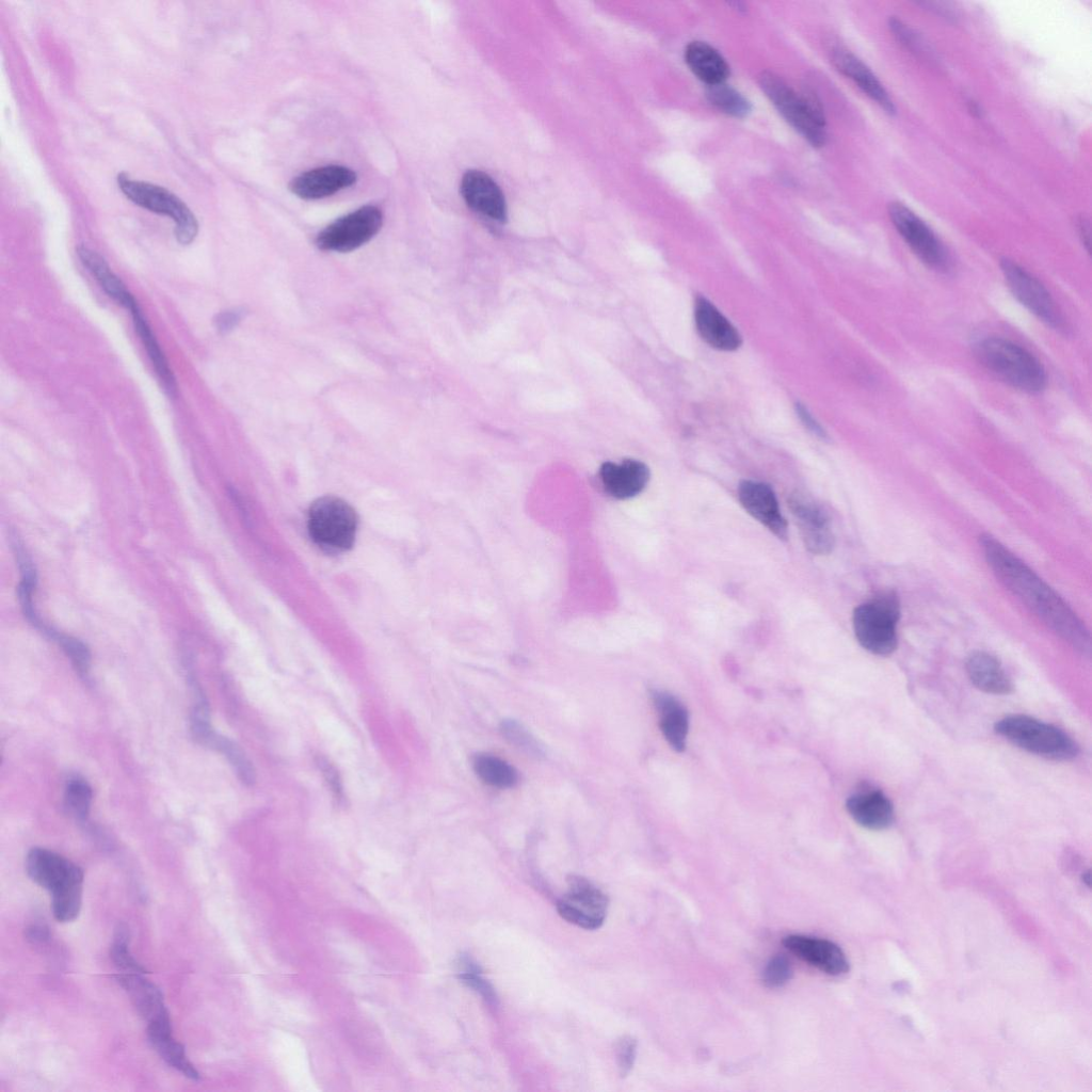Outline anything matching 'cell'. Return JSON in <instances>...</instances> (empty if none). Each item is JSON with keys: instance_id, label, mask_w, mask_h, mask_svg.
I'll return each instance as SVG.
<instances>
[{"instance_id": "obj_12", "label": "cell", "mask_w": 1092, "mask_h": 1092, "mask_svg": "<svg viewBox=\"0 0 1092 1092\" xmlns=\"http://www.w3.org/2000/svg\"><path fill=\"white\" fill-rule=\"evenodd\" d=\"M1013 295L1029 311L1054 328L1063 326L1062 316L1047 289L1028 271L1010 259L1000 263Z\"/></svg>"}, {"instance_id": "obj_2", "label": "cell", "mask_w": 1092, "mask_h": 1092, "mask_svg": "<svg viewBox=\"0 0 1092 1092\" xmlns=\"http://www.w3.org/2000/svg\"><path fill=\"white\" fill-rule=\"evenodd\" d=\"M30 879L51 895V910L61 922L75 920L82 905L83 870L68 858L45 848H32L26 857Z\"/></svg>"}, {"instance_id": "obj_38", "label": "cell", "mask_w": 1092, "mask_h": 1092, "mask_svg": "<svg viewBox=\"0 0 1092 1092\" xmlns=\"http://www.w3.org/2000/svg\"><path fill=\"white\" fill-rule=\"evenodd\" d=\"M614 1050L620 1075L624 1077L633 1066L637 1054V1041L629 1035L622 1037L617 1040Z\"/></svg>"}, {"instance_id": "obj_26", "label": "cell", "mask_w": 1092, "mask_h": 1092, "mask_svg": "<svg viewBox=\"0 0 1092 1092\" xmlns=\"http://www.w3.org/2000/svg\"><path fill=\"white\" fill-rule=\"evenodd\" d=\"M685 60L693 74L708 86L724 83L729 75L725 59L707 43H690L685 50Z\"/></svg>"}, {"instance_id": "obj_9", "label": "cell", "mask_w": 1092, "mask_h": 1092, "mask_svg": "<svg viewBox=\"0 0 1092 1092\" xmlns=\"http://www.w3.org/2000/svg\"><path fill=\"white\" fill-rule=\"evenodd\" d=\"M890 221L912 252L929 268L947 272L950 256L932 229L912 210L900 203L888 207Z\"/></svg>"}, {"instance_id": "obj_4", "label": "cell", "mask_w": 1092, "mask_h": 1092, "mask_svg": "<svg viewBox=\"0 0 1092 1092\" xmlns=\"http://www.w3.org/2000/svg\"><path fill=\"white\" fill-rule=\"evenodd\" d=\"M758 84L781 115L812 145L826 141L825 118L820 102L809 93H798L783 78L762 71Z\"/></svg>"}, {"instance_id": "obj_41", "label": "cell", "mask_w": 1092, "mask_h": 1092, "mask_svg": "<svg viewBox=\"0 0 1092 1092\" xmlns=\"http://www.w3.org/2000/svg\"><path fill=\"white\" fill-rule=\"evenodd\" d=\"M25 936L32 943H43L49 938V930L42 925H31L26 929Z\"/></svg>"}, {"instance_id": "obj_25", "label": "cell", "mask_w": 1092, "mask_h": 1092, "mask_svg": "<svg viewBox=\"0 0 1092 1092\" xmlns=\"http://www.w3.org/2000/svg\"><path fill=\"white\" fill-rule=\"evenodd\" d=\"M145 968L140 970L117 973L116 981L128 993L138 1012L147 1021L167 1011L162 993L155 983L145 976Z\"/></svg>"}, {"instance_id": "obj_19", "label": "cell", "mask_w": 1092, "mask_h": 1092, "mask_svg": "<svg viewBox=\"0 0 1092 1092\" xmlns=\"http://www.w3.org/2000/svg\"><path fill=\"white\" fill-rule=\"evenodd\" d=\"M696 331L710 347L722 351H734L741 344L736 327L707 299L697 296L694 302Z\"/></svg>"}, {"instance_id": "obj_36", "label": "cell", "mask_w": 1092, "mask_h": 1092, "mask_svg": "<svg viewBox=\"0 0 1092 1092\" xmlns=\"http://www.w3.org/2000/svg\"><path fill=\"white\" fill-rule=\"evenodd\" d=\"M792 976L791 963L784 954H777L770 959L762 971V982L770 989H776L786 984Z\"/></svg>"}, {"instance_id": "obj_28", "label": "cell", "mask_w": 1092, "mask_h": 1092, "mask_svg": "<svg viewBox=\"0 0 1092 1092\" xmlns=\"http://www.w3.org/2000/svg\"><path fill=\"white\" fill-rule=\"evenodd\" d=\"M471 762L477 776L492 787L510 788L517 783V771L498 756L478 753L473 755Z\"/></svg>"}, {"instance_id": "obj_32", "label": "cell", "mask_w": 1092, "mask_h": 1092, "mask_svg": "<svg viewBox=\"0 0 1092 1092\" xmlns=\"http://www.w3.org/2000/svg\"><path fill=\"white\" fill-rule=\"evenodd\" d=\"M706 97L718 110L735 117H743L751 111L749 100L724 83L709 85Z\"/></svg>"}, {"instance_id": "obj_13", "label": "cell", "mask_w": 1092, "mask_h": 1092, "mask_svg": "<svg viewBox=\"0 0 1092 1092\" xmlns=\"http://www.w3.org/2000/svg\"><path fill=\"white\" fill-rule=\"evenodd\" d=\"M789 508L808 551L814 555L830 553L835 539L824 509L812 497L800 492L790 495Z\"/></svg>"}, {"instance_id": "obj_21", "label": "cell", "mask_w": 1092, "mask_h": 1092, "mask_svg": "<svg viewBox=\"0 0 1092 1092\" xmlns=\"http://www.w3.org/2000/svg\"><path fill=\"white\" fill-rule=\"evenodd\" d=\"M147 1037L152 1047L170 1066L190 1079H199V1073L186 1055L184 1047L172 1033L167 1011L148 1022Z\"/></svg>"}, {"instance_id": "obj_11", "label": "cell", "mask_w": 1092, "mask_h": 1092, "mask_svg": "<svg viewBox=\"0 0 1092 1092\" xmlns=\"http://www.w3.org/2000/svg\"><path fill=\"white\" fill-rule=\"evenodd\" d=\"M608 898L591 881L579 876L567 879V892L558 900L559 915L579 928L596 930L604 924Z\"/></svg>"}, {"instance_id": "obj_14", "label": "cell", "mask_w": 1092, "mask_h": 1092, "mask_svg": "<svg viewBox=\"0 0 1092 1092\" xmlns=\"http://www.w3.org/2000/svg\"><path fill=\"white\" fill-rule=\"evenodd\" d=\"M783 944L791 953L828 975L840 976L849 970L845 952L829 940L790 934L784 937Z\"/></svg>"}, {"instance_id": "obj_15", "label": "cell", "mask_w": 1092, "mask_h": 1092, "mask_svg": "<svg viewBox=\"0 0 1092 1092\" xmlns=\"http://www.w3.org/2000/svg\"><path fill=\"white\" fill-rule=\"evenodd\" d=\"M743 509L778 539L787 537V523L781 513L773 489L766 483L744 480L738 486Z\"/></svg>"}, {"instance_id": "obj_16", "label": "cell", "mask_w": 1092, "mask_h": 1092, "mask_svg": "<svg viewBox=\"0 0 1092 1092\" xmlns=\"http://www.w3.org/2000/svg\"><path fill=\"white\" fill-rule=\"evenodd\" d=\"M461 194L473 211L495 221H505L507 203L503 192L486 173L467 171L461 180Z\"/></svg>"}, {"instance_id": "obj_39", "label": "cell", "mask_w": 1092, "mask_h": 1092, "mask_svg": "<svg viewBox=\"0 0 1092 1092\" xmlns=\"http://www.w3.org/2000/svg\"><path fill=\"white\" fill-rule=\"evenodd\" d=\"M797 413L805 427L813 432L815 435L824 438L825 432L820 424L813 418L808 411L801 404H797Z\"/></svg>"}, {"instance_id": "obj_29", "label": "cell", "mask_w": 1092, "mask_h": 1092, "mask_svg": "<svg viewBox=\"0 0 1092 1092\" xmlns=\"http://www.w3.org/2000/svg\"><path fill=\"white\" fill-rule=\"evenodd\" d=\"M129 310L132 316V321L135 331L140 336L150 360L152 362L156 372L158 373L160 379L163 381V384L168 389H174L175 379L168 366L167 359L165 358L150 326L148 325L143 314L141 312L139 305H134Z\"/></svg>"}, {"instance_id": "obj_7", "label": "cell", "mask_w": 1092, "mask_h": 1092, "mask_svg": "<svg viewBox=\"0 0 1092 1092\" xmlns=\"http://www.w3.org/2000/svg\"><path fill=\"white\" fill-rule=\"evenodd\" d=\"M307 529L312 542L323 551L340 553L350 549L357 530L355 511L334 496L317 499L309 508Z\"/></svg>"}, {"instance_id": "obj_37", "label": "cell", "mask_w": 1092, "mask_h": 1092, "mask_svg": "<svg viewBox=\"0 0 1092 1092\" xmlns=\"http://www.w3.org/2000/svg\"><path fill=\"white\" fill-rule=\"evenodd\" d=\"M316 765L318 766L319 770L321 771V773H322V775H323L327 786L330 787V789H331V791H332L336 802L338 804H342L344 802L346 798H344V792H343V786H342L341 777H340L339 772L336 769V767L325 756H322V755H318L316 757Z\"/></svg>"}, {"instance_id": "obj_30", "label": "cell", "mask_w": 1092, "mask_h": 1092, "mask_svg": "<svg viewBox=\"0 0 1092 1092\" xmlns=\"http://www.w3.org/2000/svg\"><path fill=\"white\" fill-rule=\"evenodd\" d=\"M202 744L211 746L222 753L232 766L242 783L248 786L255 783V768L246 754L236 742L221 736L212 729L202 741Z\"/></svg>"}, {"instance_id": "obj_5", "label": "cell", "mask_w": 1092, "mask_h": 1092, "mask_svg": "<svg viewBox=\"0 0 1092 1092\" xmlns=\"http://www.w3.org/2000/svg\"><path fill=\"white\" fill-rule=\"evenodd\" d=\"M997 735L1031 754L1058 761L1074 759L1076 741L1062 729L1024 714L1007 716L994 725Z\"/></svg>"}, {"instance_id": "obj_17", "label": "cell", "mask_w": 1092, "mask_h": 1092, "mask_svg": "<svg viewBox=\"0 0 1092 1092\" xmlns=\"http://www.w3.org/2000/svg\"><path fill=\"white\" fill-rule=\"evenodd\" d=\"M597 480L607 495L615 499H628L645 488L649 469L643 462L632 459L620 463L606 462L599 467Z\"/></svg>"}, {"instance_id": "obj_22", "label": "cell", "mask_w": 1092, "mask_h": 1092, "mask_svg": "<svg viewBox=\"0 0 1092 1092\" xmlns=\"http://www.w3.org/2000/svg\"><path fill=\"white\" fill-rule=\"evenodd\" d=\"M832 62L885 112L895 113L894 102L883 84L858 58L848 50L837 48L832 51Z\"/></svg>"}, {"instance_id": "obj_23", "label": "cell", "mask_w": 1092, "mask_h": 1092, "mask_svg": "<svg viewBox=\"0 0 1092 1092\" xmlns=\"http://www.w3.org/2000/svg\"><path fill=\"white\" fill-rule=\"evenodd\" d=\"M663 737L676 752H682L689 730V713L674 695L659 690L652 692Z\"/></svg>"}, {"instance_id": "obj_33", "label": "cell", "mask_w": 1092, "mask_h": 1092, "mask_svg": "<svg viewBox=\"0 0 1092 1092\" xmlns=\"http://www.w3.org/2000/svg\"><path fill=\"white\" fill-rule=\"evenodd\" d=\"M92 802V789L90 785L80 778L70 780L64 794V805L68 814L77 820L86 819Z\"/></svg>"}, {"instance_id": "obj_1", "label": "cell", "mask_w": 1092, "mask_h": 1092, "mask_svg": "<svg viewBox=\"0 0 1092 1092\" xmlns=\"http://www.w3.org/2000/svg\"><path fill=\"white\" fill-rule=\"evenodd\" d=\"M981 547L997 578L1057 635L1089 656L1090 635L1069 605L993 536L983 535Z\"/></svg>"}, {"instance_id": "obj_6", "label": "cell", "mask_w": 1092, "mask_h": 1092, "mask_svg": "<svg viewBox=\"0 0 1092 1092\" xmlns=\"http://www.w3.org/2000/svg\"><path fill=\"white\" fill-rule=\"evenodd\" d=\"M899 617L900 606L894 593H883L861 604L854 609L852 616L856 640L873 655H890L898 643Z\"/></svg>"}, {"instance_id": "obj_31", "label": "cell", "mask_w": 1092, "mask_h": 1092, "mask_svg": "<svg viewBox=\"0 0 1092 1092\" xmlns=\"http://www.w3.org/2000/svg\"><path fill=\"white\" fill-rule=\"evenodd\" d=\"M457 976L462 983L475 991L492 1008L498 1007V997L492 983L484 978L480 966L467 956L457 961Z\"/></svg>"}, {"instance_id": "obj_34", "label": "cell", "mask_w": 1092, "mask_h": 1092, "mask_svg": "<svg viewBox=\"0 0 1092 1092\" xmlns=\"http://www.w3.org/2000/svg\"><path fill=\"white\" fill-rule=\"evenodd\" d=\"M500 730L502 736L515 748L527 755L539 758L543 755V749L536 739L521 724L515 720L501 722Z\"/></svg>"}, {"instance_id": "obj_24", "label": "cell", "mask_w": 1092, "mask_h": 1092, "mask_svg": "<svg viewBox=\"0 0 1092 1092\" xmlns=\"http://www.w3.org/2000/svg\"><path fill=\"white\" fill-rule=\"evenodd\" d=\"M965 668L971 684L985 693L1009 694L1013 690V684L1002 664L990 653H971Z\"/></svg>"}, {"instance_id": "obj_27", "label": "cell", "mask_w": 1092, "mask_h": 1092, "mask_svg": "<svg viewBox=\"0 0 1092 1092\" xmlns=\"http://www.w3.org/2000/svg\"><path fill=\"white\" fill-rule=\"evenodd\" d=\"M81 262L95 276L105 292L117 303L130 309L136 305L135 299L127 290L122 279L114 274L107 261L95 251L84 245L77 247Z\"/></svg>"}, {"instance_id": "obj_20", "label": "cell", "mask_w": 1092, "mask_h": 1092, "mask_svg": "<svg viewBox=\"0 0 1092 1092\" xmlns=\"http://www.w3.org/2000/svg\"><path fill=\"white\" fill-rule=\"evenodd\" d=\"M846 807L852 819L868 830H884L894 821L893 803L879 789L865 788L852 793Z\"/></svg>"}, {"instance_id": "obj_42", "label": "cell", "mask_w": 1092, "mask_h": 1092, "mask_svg": "<svg viewBox=\"0 0 1092 1092\" xmlns=\"http://www.w3.org/2000/svg\"><path fill=\"white\" fill-rule=\"evenodd\" d=\"M1077 227L1079 235L1087 250H1090V226L1089 222L1083 218H1079L1077 221Z\"/></svg>"}, {"instance_id": "obj_8", "label": "cell", "mask_w": 1092, "mask_h": 1092, "mask_svg": "<svg viewBox=\"0 0 1092 1092\" xmlns=\"http://www.w3.org/2000/svg\"><path fill=\"white\" fill-rule=\"evenodd\" d=\"M117 184L126 197L135 205L172 218L175 223V237L180 244H190L196 238L197 219L174 193L154 183L134 180L124 173L117 176Z\"/></svg>"}, {"instance_id": "obj_10", "label": "cell", "mask_w": 1092, "mask_h": 1092, "mask_svg": "<svg viewBox=\"0 0 1092 1092\" xmlns=\"http://www.w3.org/2000/svg\"><path fill=\"white\" fill-rule=\"evenodd\" d=\"M382 223V211L367 205L326 226L317 236L316 244L323 251L351 252L371 240L381 229Z\"/></svg>"}, {"instance_id": "obj_18", "label": "cell", "mask_w": 1092, "mask_h": 1092, "mask_svg": "<svg viewBox=\"0 0 1092 1092\" xmlns=\"http://www.w3.org/2000/svg\"><path fill=\"white\" fill-rule=\"evenodd\" d=\"M356 174L342 165H325L309 170L293 178L290 191L303 199H319L351 187Z\"/></svg>"}, {"instance_id": "obj_3", "label": "cell", "mask_w": 1092, "mask_h": 1092, "mask_svg": "<svg viewBox=\"0 0 1092 1092\" xmlns=\"http://www.w3.org/2000/svg\"><path fill=\"white\" fill-rule=\"evenodd\" d=\"M978 360L1005 383L1026 392L1041 391L1046 385L1042 364L1026 349L1000 337H986L976 343Z\"/></svg>"}, {"instance_id": "obj_35", "label": "cell", "mask_w": 1092, "mask_h": 1092, "mask_svg": "<svg viewBox=\"0 0 1092 1092\" xmlns=\"http://www.w3.org/2000/svg\"><path fill=\"white\" fill-rule=\"evenodd\" d=\"M59 643L81 676H86L91 664L90 651L80 640L53 631L50 637Z\"/></svg>"}, {"instance_id": "obj_40", "label": "cell", "mask_w": 1092, "mask_h": 1092, "mask_svg": "<svg viewBox=\"0 0 1092 1092\" xmlns=\"http://www.w3.org/2000/svg\"><path fill=\"white\" fill-rule=\"evenodd\" d=\"M240 320V314L238 311L228 310L221 312L216 319L215 324L219 331L227 332L231 330L237 322Z\"/></svg>"}]
</instances>
